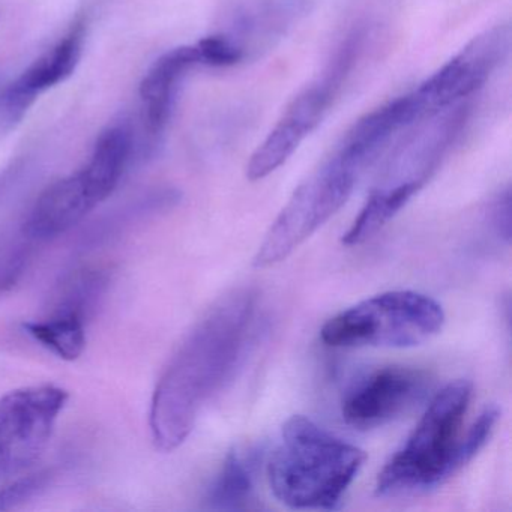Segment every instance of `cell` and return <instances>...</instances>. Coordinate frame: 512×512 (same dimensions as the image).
Segmentation results:
<instances>
[{"label":"cell","instance_id":"8","mask_svg":"<svg viewBox=\"0 0 512 512\" xmlns=\"http://www.w3.org/2000/svg\"><path fill=\"white\" fill-rule=\"evenodd\" d=\"M68 400L67 389L55 385L28 386L0 397V484L40 460Z\"/></svg>","mask_w":512,"mask_h":512},{"label":"cell","instance_id":"18","mask_svg":"<svg viewBox=\"0 0 512 512\" xmlns=\"http://www.w3.org/2000/svg\"><path fill=\"white\" fill-rule=\"evenodd\" d=\"M37 244L22 227L0 238V298L13 292L25 277Z\"/></svg>","mask_w":512,"mask_h":512},{"label":"cell","instance_id":"19","mask_svg":"<svg viewBox=\"0 0 512 512\" xmlns=\"http://www.w3.org/2000/svg\"><path fill=\"white\" fill-rule=\"evenodd\" d=\"M53 470L20 475L0 485V511H11L40 497L52 484Z\"/></svg>","mask_w":512,"mask_h":512},{"label":"cell","instance_id":"12","mask_svg":"<svg viewBox=\"0 0 512 512\" xmlns=\"http://www.w3.org/2000/svg\"><path fill=\"white\" fill-rule=\"evenodd\" d=\"M314 0H241L229 13V25L221 35L251 53L274 46L311 11Z\"/></svg>","mask_w":512,"mask_h":512},{"label":"cell","instance_id":"20","mask_svg":"<svg viewBox=\"0 0 512 512\" xmlns=\"http://www.w3.org/2000/svg\"><path fill=\"white\" fill-rule=\"evenodd\" d=\"M491 227L503 241H511V193L503 191L497 199L491 203L490 208Z\"/></svg>","mask_w":512,"mask_h":512},{"label":"cell","instance_id":"16","mask_svg":"<svg viewBox=\"0 0 512 512\" xmlns=\"http://www.w3.org/2000/svg\"><path fill=\"white\" fill-rule=\"evenodd\" d=\"M416 194L412 188L377 187L362 206L352 226L344 233L343 244L356 247L373 238Z\"/></svg>","mask_w":512,"mask_h":512},{"label":"cell","instance_id":"9","mask_svg":"<svg viewBox=\"0 0 512 512\" xmlns=\"http://www.w3.org/2000/svg\"><path fill=\"white\" fill-rule=\"evenodd\" d=\"M511 49L509 25L494 26L467 44L430 79L410 92L419 121L457 106L482 88Z\"/></svg>","mask_w":512,"mask_h":512},{"label":"cell","instance_id":"14","mask_svg":"<svg viewBox=\"0 0 512 512\" xmlns=\"http://www.w3.org/2000/svg\"><path fill=\"white\" fill-rule=\"evenodd\" d=\"M257 454L253 449L233 448L206 494V506L214 511H245L256 503Z\"/></svg>","mask_w":512,"mask_h":512},{"label":"cell","instance_id":"11","mask_svg":"<svg viewBox=\"0 0 512 512\" xmlns=\"http://www.w3.org/2000/svg\"><path fill=\"white\" fill-rule=\"evenodd\" d=\"M88 34V23L79 19L67 34L29 65L5 91L2 112L11 124L22 121L32 104L44 92L61 85L79 67Z\"/></svg>","mask_w":512,"mask_h":512},{"label":"cell","instance_id":"6","mask_svg":"<svg viewBox=\"0 0 512 512\" xmlns=\"http://www.w3.org/2000/svg\"><path fill=\"white\" fill-rule=\"evenodd\" d=\"M362 172L364 169L358 163L335 149L334 154L296 188L260 244L254 266L271 268L298 250L346 205Z\"/></svg>","mask_w":512,"mask_h":512},{"label":"cell","instance_id":"15","mask_svg":"<svg viewBox=\"0 0 512 512\" xmlns=\"http://www.w3.org/2000/svg\"><path fill=\"white\" fill-rule=\"evenodd\" d=\"M109 269L88 266L65 278L53 298L50 313L71 314L88 322L109 290Z\"/></svg>","mask_w":512,"mask_h":512},{"label":"cell","instance_id":"5","mask_svg":"<svg viewBox=\"0 0 512 512\" xmlns=\"http://www.w3.org/2000/svg\"><path fill=\"white\" fill-rule=\"evenodd\" d=\"M442 305L424 293L394 290L365 299L329 319L320 338L331 347L407 349L442 331Z\"/></svg>","mask_w":512,"mask_h":512},{"label":"cell","instance_id":"1","mask_svg":"<svg viewBox=\"0 0 512 512\" xmlns=\"http://www.w3.org/2000/svg\"><path fill=\"white\" fill-rule=\"evenodd\" d=\"M257 319V293L236 289L191 329L152 394L149 427L158 449H178L193 433L203 407L232 382L256 338Z\"/></svg>","mask_w":512,"mask_h":512},{"label":"cell","instance_id":"17","mask_svg":"<svg viewBox=\"0 0 512 512\" xmlns=\"http://www.w3.org/2000/svg\"><path fill=\"white\" fill-rule=\"evenodd\" d=\"M86 323L71 314L49 313L43 320L26 322V334L64 361H76L86 349Z\"/></svg>","mask_w":512,"mask_h":512},{"label":"cell","instance_id":"10","mask_svg":"<svg viewBox=\"0 0 512 512\" xmlns=\"http://www.w3.org/2000/svg\"><path fill=\"white\" fill-rule=\"evenodd\" d=\"M427 373L404 365H388L362 374L344 392L341 415L359 430L382 427L406 415L427 397Z\"/></svg>","mask_w":512,"mask_h":512},{"label":"cell","instance_id":"13","mask_svg":"<svg viewBox=\"0 0 512 512\" xmlns=\"http://www.w3.org/2000/svg\"><path fill=\"white\" fill-rule=\"evenodd\" d=\"M196 67H202L196 44L178 47L160 56L140 83L143 130L149 152L160 145L172 119L182 80Z\"/></svg>","mask_w":512,"mask_h":512},{"label":"cell","instance_id":"3","mask_svg":"<svg viewBox=\"0 0 512 512\" xmlns=\"http://www.w3.org/2000/svg\"><path fill=\"white\" fill-rule=\"evenodd\" d=\"M367 455L302 415L287 419L268 463L275 499L293 509H338Z\"/></svg>","mask_w":512,"mask_h":512},{"label":"cell","instance_id":"4","mask_svg":"<svg viewBox=\"0 0 512 512\" xmlns=\"http://www.w3.org/2000/svg\"><path fill=\"white\" fill-rule=\"evenodd\" d=\"M133 134L127 125H113L100 134L88 163L59 179L38 197L22 229L38 244L53 241L82 223L121 184L133 155Z\"/></svg>","mask_w":512,"mask_h":512},{"label":"cell","instance_id":"2","mask_svg":"<svg viewBox=\"0 0 512 512\" xmlns=\"http://www.w3.org/2000/svg\"><path fill=\"white\" fill-rule=\"evenodd\" d=\"M472 398V383L454 380L428 404L406 443L389 458L376 482L379 497H409L428 493L445 484L487 445L499 421V409L482 410L463 433Z\"/></svg>","mask_w":512,"mask_h":512},{"label":"cell","instance_id":"7","mask_svg":"<svg viewBox=\"0 0 512 512\" xmlns=\"http://www.w3.org/2000/svg\"><path fill=\"white\" fill-rule=\"evenodd\" d=\"M359 47L358 35L350 37L322 79L311 83L289 104L280 121L251 155L247 164L250 181H262L277 172L316 130L334 103L344 79L349 76Z\"/></svg>","mask_w":512,"mask_h":512}]
</instances>
